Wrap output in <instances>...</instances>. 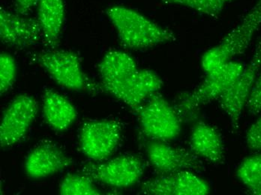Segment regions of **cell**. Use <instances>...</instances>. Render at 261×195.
Segmentation results:
<instances>
[{
    "instance_id": "obj_23",
    "label": "cell",
    "mask_w": 261,
    "mask_h": 195,
    "mask_svg": "<svg viewBox=\"0 0 261 195\" xmlns=\"http://www.w3.org/2000/svg\"><path fill=\"white\" fill-rule=\"evenodd\" d=\"M246 107L251 115L261 113V69L250 93Z\"/></svg>"
},
{
    "instance_id": "obj_2",
    "label": "cell",
    "mask_w": 261,
    "mask_h": 195,
    "mask_svg": "<svg viewBox=\"0 0 261 195\" xmlns=\"http://www.w3.org/2000/svg\"><path fill=\"white\" fill-rule=\"evenodd\" d=\"M244 68L243 63L231 60L208 73L205 80L193 91L177 96L174 107L181 118L191 117L203 106L219 100L233 87Z\"/></svg>"
},
{
    "instance_id": "obj_3",
    "label": "cell",
    "mask_w": 261,
    "mask_h": 195,
    "mask_svg": "<svg viewBox=\"0 0 261 195\" xmlns=\"http://www.w3.org/2000/svg\"><path fill=\"white\" fill-rule=\"evenodd\" d=\"M260 26L261 0H256L240 23L203 54L201 66L205 72L208 74L244 53Z\"/></svg>"
},
{
    "instance_id": "obj_25",
    "label": "cell",
    "mask_w": 261,
    "mask_h": 195,
    "mask_svg": "<svg viewBox=\"0 0 261 195\" xmlns=\"http://www.w3.org/2000/svg\"><path fill=\"white\" fill-rule=\"evenodd\" d=\"M38 3V0H15L17 13L28 15L29 12Z\"/></svg>"
},
{
    "instance_id": "obj_15",
    "label": "cell",
    "mask_w": 261,
    "mask_h": 195,
    "mask_svg": "<svg viewBox=\"0 0 261 195\" xmlns=\"http://www.w3.org/2000/svg\"><path fill=\"white\" fill-rule=\"evenodd\" d=\"M190 147L197 157L208 162L219 164L225 160L222 135L216 128L205 122H197L192 128Z\"/></svg>"
},
{
    "instance_id": "obj_20",
    "label": "cell",
    "mask_w": 261,
    "mask_h": 195,
    "mask_svg": "<svg viewBox=\"0 0 261 195\" xmlns=\"http://www.w3.org/2000/svg\"><path fill=\"white\" fill-rule=\"evenodd\" d=\"M59 194L61 195H98L101 191L92 182V179L84 175L69 174L60 183Z\"/></svg>"
},
{
    "instance_id": "obj_9",
    "label": "cell",
    "mask_w": 261,
    "mask_h": 195,
    "mask_svg": "<svg viewBox=\"0 0 261 195\" xmlns=\"http://www.w3.org/2000/svg\"><path fill=\"white\" fill-rule=\"evenodd\" d=\"M38 110L39 105L36 98L27 95H20L11 101L0 124L2 148L12 147L26 136Z\"/></svg>"
},
{
    "instance_id": "obj_21",
    "label": "cell",
    "mask_w": 261,
    "mask_h": 195,
    "mask_svg": "<svg viewBox=\"0 0 261 195\" xmlns=\"http://www.w3.org/2000/svg\"><path fill=\"white\" fill-rule=\"evenodd\" d=\"M166 4L184 6L212 17L219 15L227 5L234 0H162Z\"/></svg>"
},
{
    "instance_id": "obj_4",
    "label": "cell",
    "mask_w": 261,
    "mask_h": 195,
    "mask_svg": "<svg viewBox=\"0 0 261 195\" xmlns=\"http://www.w3.org/2000/svg\"><path fill=\"white\" fill-rule=\"evenodd\" d=\"M143 131L155 141H173L179 135L182 118L161 95H152L137 112Z\"/></svg>"
},
{
    "instance_id": "obj_22",
    "label": "cell",
    "mask_w": 261,
    "mask_h": 195,
    "mask_svg": "<svg viewBox=\"0 0 261 195\" xmlns=\"http://www.w3.org/2000/svg\"><path fill=\"white\" fill-rule=\"evenodd\" d=\"M17 65L12 55L3 53L0 55V93H7L15 81Z\"/></svg>"
},
{
    "instance_id": "obj_6",
    "label": "cell",
    "mask_w": 261,
    "mask_h": 195,
    "mask_svg": "<svg viewBox=\"0 0 261 195\" xmlns=\"http://www.w3.org/2000/svg\"><path fill=\"white\" fill-rule=\"evenodd\" d=\"M142 158L134 155H122L101 164H88L83 173L92 180L115 188L132 186L139 181L144 173Z\"/></svg>"
},
{
    "instance_id": "obj_7",
    "label": "cell",
    "mask_w": 261,
    "mask_h": 195,
    "mask_svg": "<svg viewBox=\"0 0 261 195\" xmlns=\"http://www.w3.org/2000/svg\"><path fill=\"white\" fill-rule=\"evenodd\" d=\"M121 134V126L114 120L87 122L79 132L81 151L93 161H103L114 153Z\"/></svg>"
},
{
    "instance_id": "obj_10",
    "label": "cell",
    "mask_w": 261,
    "mask_h": 195,
    "mask_svg": "<svg viewBox=\"0 0 261 195\" xmlns=\"http://www.w3.org/2000/svg\"><path fill=\"white\" fill-rule=\"evenodd\" d=\"M146 153L151 165L162 174L203 169L201 160L193 152L172 147L165 141L153 140L148 142Z\"/></svg>"
},
{
    "instance_id": "obj_8",
    "label": "cell",
    "mask_w": 261,
    "mask_h": 195,
    "mask_svg": "<svg viewBox=\"0 0 261 195\" xmlns=\"http://www.w3.org/2000/svg\"><path fill=\"white\" fill-rule=\"evenodd\" d=\"M261 69V38L259 39L252 57L247 66H245L233 87L219 99L222 110L230 119L232 128L234 131L240 128V117L246 107L256 79Z\"/></svg>"
},
{
    "instance_id": "obj_24",
    "label": "cell",
    "mask_w": 261,
    "mask_h": 195,
    "mask_svg": "<svg viewBox=\"0 0 261 195\" xmlns=\"http://www.w3.org/2000/svg\"><path fill=\"white\" fill-rule=\"evenodd\" d=\"M246 144L250 150L261 152V117L248 130Z\"/></svg>"
},
{
    "instance_id": "obj_19",
    "label": "cell",
    "mask_w": 261,
    "mask_h": 195,
    "mask_svg": "<svg viewBox=\"0 0 261 195\" xmlns=\"http://www.w3.org/2000/svg\"><path fill=\"white\" fill-rule=\"evenodd\" d=\"M237 174L251 194L261 195V153L245 158Z\"/></svg>"
},
{
    "instance_id": "obj_16",
    "label": "cell",
    "mask_w": 261,
    "mask_h": 195,
    "mask_svg": "<svg viewBox=\"0 0 261 195\" xmlns=\"http://www.w3.org/2000/svg\"><path fill=\"white\" fill-rule=\"evenodd\" d=\"M138 69L135 60L121 50H110L98 64L101 83L111 95L129 74Z\"/></svg>"
},
{
    "instance_id": "obj_14",
    "label": "cell",
    "mask_w": 261,
    "mask_h": 195,
    "mask_svg": "<svg viewBox=\"0 0 261 195\" xmlns=\"http://www.w3.org/2000/svg\"><path fill=\"white\" fill-rule=\"evenodd\" d=\"M72 164V160L58 147L50 144H40L27 155L24 168L32 179H43L54 175Z\"/></svg>"
},
{
    "instance_id": "obj_17",
    "label": "cell",
    "mask_w": 261,
    "mask_h": 195,
    "mask_svg": "<svg viewBox=\"0 0 261 195\" xmlns=\"http://www.w3.org/2000/svg\"><path fill=\"white\" fill-rule=\"evenodd\" d=\"M38 20L42 40L48 47H57L64 26L65 10L63 0H38Z\"/></svg>"
},
{
    "instance_id": "obj_11",
    "label": "cell",
    "mask_w": 261,
    "mask_h": 195,
    "mask_svg": "<svg viewBox=\"0 0 261 195\" xmlns=\"http://www.w3.org/2000/svg\"><path fill=\"white\" fill-rule=\"evenodd\" d=\"M210 193L209 183L191 171H180L144 182L140 194L149 195H206Z\"/></svg>"
},
{
    "instance_id": "obj_1",
    "label": "cell",
    "mask_w": 261,
    "mask_h": 195,
    "mask_svg": "<svg viewBox=\"0 0 261 195\" xmlns=\"http://www.w3.org/2000/svg\"><path fill=\"white\" fill-rule=\"evenodd\" d=\"M106 14L117 30L120 42L132 50L151 48L176 41V35L169 29L130 8L109 6Z\"/></svg>"
},
{
    "instance_id": "obj_12",
    "label": "cell",
    "mask_w": 261,
    "mask_h": 195,
    "mask_svg": "<svg viewBox=\"0 0 261 195\" xmlns=\"http://www.w3.org/2000/svg\"><path fill=\"white\" fill-rule=\"evenodd\" d=\"M0 38L6 45L23 50L38 44L42 33L38 19L1 9Z\"/></svg>"
},
{
    "instance_id": "obj_13",
    "label": "cell",
    "mask_w": 261,
    "mask_h": 195,
    "mask_svg": "<svg viewBox=\"0 0 261 195\" xmlns=\"http://www.w3.org/2000/svg\"><path fill=\"white\" fill-rule=\"evenodd\" d=\"M163 84L155 71L138 69L124 80L112 96L137 112L148 98L162 89Z\"/></svg>"
},
{
    "instance_id": "obj_5",
    "label": "cell",
    "mask_w": 261,
    "mask_h": 195,
    "mask_svg": "<svg viewBox=\"0 0 261 195\" xmlns=\"http://www.w3.org/2000/svg\"><path fill=\"white\" fill-rule=\"evenodd\" d=\"M36 61L62 87L71 91H85L91 86L81 66L79 57L74 52L55 50L40 52Z\"/></svg>"
},
{
    "instance_id": "obj_18",
    "label": "cell",
    "mask_w": 261,
    "mask_h": 195,
    "mask_svg": "<svg viewBox=\"0 0 261 195\" xmlns=\"http://www.w3.org/2000/svg\"><path fill=\"white\" fill-rule=\"evenodd\" d=\"M43 114L49 126L58 131L68 129L77 117V110L71 101L53 90L44 93Z\"/></svg>"
}]
</instances>
